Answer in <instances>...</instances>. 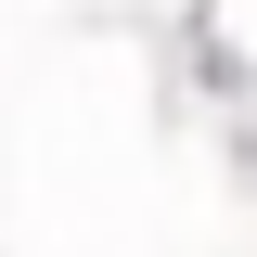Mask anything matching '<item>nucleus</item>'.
Here are the masks:
<instances>
[]
</instances>
